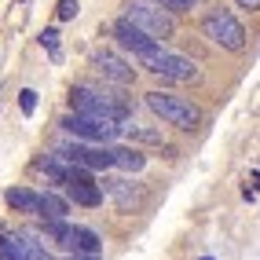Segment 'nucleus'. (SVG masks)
I'll return each mask as SVG.
<instances>
[{
  "label": "nucleus",
  "mask_w": 260,
  "mask_h": 260,
  "mask_svg": "<svg viewBox=\"0 0 260 260\" xmlns=\"http://www.w3.org/2000/svg\"><path fill=\"white\" fill-rule=\"evenodd\" d=\"M70 107L77 114H95V117H110V121H125L132 114V107L125 99L107 95V92H95V88H84V84L70 88Z\"/></svg>",
  "instance_id": "obj_2"
},
{
  "label": "nucleus",
  "mask_w": 260,
  "mask_h": 260,
  "mask_svg": "<svg viewBox=\"0 0 260 260\" xmlns=\"http://www.w3.org/2000/svg\"><path fill=\"white\" fill-rule=\"evenodd\" d=\"M22 249H26V256H29V260H51V253H48V249H44L33 235H22Z\"/></svg>",
  "instance_id": "obj_19"
},
{
  "label": "nucleus",
  "mask_w": 260,
  "mask_h": 260,
  "mask_svg": "<svg viewBox=\"0 0 260 260\" xmlns=\"http://www.w3.org/2000/svg\"><path fill=\"white\" fill-rule=\"evenodd\" d=\"M114 150V169H125V172H140L147 165V154L132 150V147H110Z\"/></svg>",
  "instance_id": "obj_14"
},
{
  "label": "nucleus",
  "mask_w": 260,
  "mask_h": 260,
  "mask_svg": "<svg viewBox=\"0 0 260 260\" xmlns=\"http://www.w3.org/2000/svg\"><path fill=\"white\" fill-rule=\"evenodd\" d=\"M125 19H128L136 29H143L147 37H154V41H169L172 33H176L172 15H169L161 4H154V0H132L128 11H125Z\"/></svg>",
  "instance_id": "obj_3"
},
{
  "label": "nucleus",
  "mask_w": 260,
  "mask_h": 260,
  "mask_svg": "<svg viewBox=\"0 0 260 260\" xmlns=\"http://www.w3.org/2000/svg\"><path fill=\"white\" fill-rule=\"evenodd\" d=\"M128 140H136V143H154V147H161V132L158 128H128Z\"/></svg>",
  "instance_id": "obj_18"
},
{
  "label": "nucleus",
  "mask_w": 260,
  "mask_h": 260,
  "mask_svg": "<svg viewBox=\"0 0 260 260\" xmlns=\"http://www.w3.org/2000/svg\"><path fill=\"white\" fill-rule=\"evenodd\" d=\"M41 44L48 48V55L59 62V29H44V33H41Z\"/></svg>",
  "instance_id": "obj_20"
},
{
  "label": "nucleus",
  "mask_w": 260,
  "mask_h": 260,
  "mask_svg": "<svg viewBox=\"0 0 260 260\" xmlns=\"http://www.w3.org/2000/svg\"><path fill=\"white\" fill-rule=\"evenodd\" d=\"M150 74H161L169 81H194L198 77V66L183 59V55H169V51H158V55H150V59H140Z\"/></svg>",
  "instance_id": "obj_7"
},
{
  "label": "nucleus",
  "mask_w": 260,
  "mask_h": 260,
  "mask_svg": "<svg viewBox=\"0 0 260 260\" xmlns=\"http://www.w3.org/2000/svg\"><path fill=\"white\" fill-rule=\"evenodd\" d=\"M92 70H95L99 77L114 81V84H132V81H136V70L117 55V51H110V48L92 51Z\"/></svg>",
  "instance_id": "obj_9"
},
{
  "label": "nucleus",
  "mask_w": 260,
  "mask_h": 260,
  "mask_svg": "<svg viewBox=\"0 0 260 260\" xmlns=\"http://www.w3.org/2000/svg\"><path fill=\"white\" fill-rule=\"evenodd\" d=\"M202 33L209 37L213 44H220V48H228V51H242L246 48V26H242L231 11H209L202 19Z\"/></svg>",
  "instance_id": "obj_5"
},
{
  "label": "nucleus",
  "mask_w": 260,
  "mask_h": 260,
  "mask_svg": "<svg viewBox=\"0 0 260 260\" xmlns=\"http://www.w3.org/2000/svg\"><path fill=\"white\" fill-rule=\"evenodd\" d=\"M44 235L55 242L59 249H74V223H66V220H44Z\"/></svg>",
  "instance_id": "obj_13"
},
{
  "label": "nucleus",
  "mask_w": 260,
  "mask_h": 260,
  "mask_svg": "<svg viewBox=\"0 0 260 260\" xmlns=\"http://www.w3.org/2000/svg\"><path fill=\"white\" fill-rule=\"evenodd\" d=\"M238 8H246V11H256V8H260V0H238Z\"/></svg>",
  "instance_id": "obj_24"
},
{
  "label": "nucleus",
  "mask_w": 260,
  "mask_h": 260,
  "mask_svg": "<svg viewBox=\"0 0 260 260\" xmlns=\"http://www.w3.org/2000/svg\"><path fill=\"white\" fill-rule=\"evenodd\" d=\"M62 187H66V194H70L77 205H88V209H92V205L103 202V187L92 183V176H84V180H66Z\"/></svg>",
  "instance_id": "obj_11"
},
{
  "label": "nucleus",
  "mask_w": 260,
  "mask_h": 260,
  "mask_svg": "<svg viewBox=\"0 0 260 260\" xmlns=\"http://www.w3.org/2000/svg\"><path fill=\"white\" fill-rule=\"evenodd\" d=\"M107 194L114 198V205L121 213H140L147 202L143 183H136V180H107Z\"/></svg>",
  "instance_id": "obj_10"
},
{
  "label": "nucleus",
  "mask_w": 260,
  "mask_h": 260,
  "mask_svg": "<svg viewBox=\"0 0 260 260\" xmlns=\"http://www.w3.org/2000/svg\"><path fill=\"white\" fill-rule=\"evenodd\" d=\"M62 132L74 136V140H84V143H114L121 136V121H110V117H95V114H70L62 117Z\"/></svg>",
  "instance_id": "obj_4"
},
{
  "label": "nucleus",
  "mask_w": 260,
  "mask_h": 260,
  "mask_svg": "<svg viewBox=\"0 0 260 260\" xmlns=\"http://www.w3.org/2000/svg\"><path fill=\"white\" fill-rule=\"evenodd\" d=\"M0 260H29L22 249V235H0Z\"/></svg>",
  "instance_id": "obj_17"
},
{
  "label": "nucleus",
  "mask_w": 260,
  "mask_h": 260,
  "mask_svg": "<svg viewBox=\"0 0 260 260\" xmlns=\"http://www.w3.org/2000/svg\"><path fill=\"white\" fill-rule=\"evenodd\" d=\"M77 11H81V4H77V0H59V19H62V22L77 19Z\"/></svg>",
  "instance_id": "obj_22"
},
{
  "label": "nucleus",
  "mask_w": 260,
  "mask_h": 260,
  "mask_svg": "<svg viewBox=\"0 0 260 260\" xmlns=\"http://www.w3.org/2000/svg\"><path fill=\"white\" fill-rule=\"evenodd\" d=\"M4 198H8L11 209H19V213H37V194L26 190V187H11Z\"/></svg>",
  "instance_id": "obj_15"
},
{
  "label": "nucleus",
  "mask_w": 260,
  "mask_h": 260,
  "mask_svg": "<svg viewBox=\"0 0 260 260\" xmlns=\"http://www.w3.org/2000/svg\"><path fill=\"white\" fill-rule=\"evenodd\" d=\"M154 4H161L165 11H190L194 4H202V0H154Z\"/></svg>",
  "instance_id": "obj_21"
},
{
  "label": "nucleus",
  "mask_w": 260,
  "mask_h": 260,
  "mask_svg": "<svg viewBox=\"0 0 260 260\" xmlns=\"http://www.w3.org/2000/svg\"><path fill=\"white\" fill-rule=\"evenodd\" d=\"M74 249L95 256V253L103 249V238H99L95 231H88V228H74Z\"/></svg>",
  "instance_id": "obj_16"
},
{
  "label": "nucleus",
  "mask_w": 260,
  "mask_h": 260,
  "mask_svg": "<svg viewBox=\"0 0 260 260\" xmlns=\"http://www.w3.org/2000/svg\"><path fill=\"white\" fill-rule=\"evenodd\" d=\"M19 107H22V114H33V107H37V92H33V88H22V92H19Z\"/></svg>",
  "instance_id": "obj_23"
},
{
  "label": "nucleus",
  "mask_w": 260,
  "mask_h": 260,
  "mask_svg": "<svg viewBox=\"0 0 260 260\" xmlns=\"http://www.w3.org/2000/svg\"><path fill=\"white\" fill-rule=\"evenodd\" d=\"M55 154L70 165H81L88 172H99V169H114V150L107 143H84V140H70V143H59Z\"/></svg>",
  "instance_id": "obj_6"
},
{
  "label": "nucleus",
  "mask_w": 260,
  "mask_h": 260,
  "mask_svg": "<svg viewBox=\"0 0 260 260\" xmlns=\"http://www.w3.org/2000/svg\"><path fill=\"white\" fill-rule=\"evenodd\" d=\"M143 103L165 121V125H176L183 132H190V128L202 125V110L190 99H180V95H172V92H147Z\"/></svg>",
  "instance_id": "obj_1"
},
{
  "label": "nucleus",
  "mask_w": 260,
  "mask_h": 260,
  "mask_svg": "<svg viewBox=\"0 0 260 260\" xmlns=\"http://www.w3.org/2000/svg\"><path fill=\"white\" fill-rule=\"evenodd\" d=\"M114 37H117V44H121V48H128L136 59H150V55H158V51H161V44H158V41L147 37L143 29H136L128 19H117V22H114Z\"/></svg>",
  "instance_id": "obj_8"
},
{
  "label": "nucleus",
  "mask_w": 260,
  "mask_h": 260,
  "mask_svg": "<svg viewBox=\"0 0 260 260\" xmlns=\"http://www.w3.org/2000/svg\"><path fill=\"white\" fill-rule=\"evenodd\" d=\"M74 260H77V256H74ZM81 260H95V256H81Z\"/></svg>",
  "instance_id": "obj_25"
},
{
  "label": "nucleus",
  "mask_w": 260,
  "mask_h": 260,
  "mask_svg": "<svg viewBox=\"0 0 260 260\" xmlns=\"http://www.w3.org/2000/svg\"><path fill=\"white\" fill-rule=\"evenodd\" d=\"M37 213L44 220H66V213H70V202L51 194V190H44V194H37Z\"/></svg>",
  "instance_id": "obj_12"
}]
</instances>
